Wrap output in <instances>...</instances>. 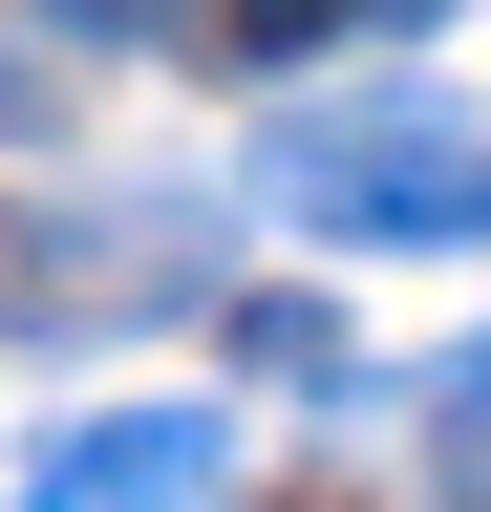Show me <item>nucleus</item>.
Masks as SVG:
<instances>
[{"mask_svg": "<svg viewBox=\"0 0 491 512\" xmlns=\"http://www.w3.org/2000/svg\"><path fill=\"white\" fill-rule=\"evenodd\" d=\"M257 192L299 235H363V256H427V235H491V128L427 107V86H363V107H278L257 128Z\"/></svg>", "mask_w": 491, "mask_h": 512, "instance_id": "obj_1", "label": "nucleus"}, {"mask_svg": "<svg viewBox=\"0 0 491 512\" xmlns=\"http://www.w3.org/2000/svg\"><path fill=\"white\" fill-rule=\"evenodd\" d=\"M107 299H193V214H86V235H0V342H86Z\"/></svg>", "mask_w": 491, "mask_h": 512, "instance_id": "obj_2", "label": "nucleus"}, {"mask_svg": "<svg viewBox=\"0 0 491 512\" xmlns=\"http://www.w3.org/2000/svg\"><path fill=\"white\" fill-rule=\"evenodd\" d=\"M235 491V427L214 406H107V427H65L22 470V512H214Z\"/></svg>", "mask_w": 491, "mask_h": 512, "instance_id": "obj_3", "label": "nucleus"}, {"mask_svg": "<svg viewBox=\"0 0 491 512\" xmlns=\"http://www.w3.org/2000/svg\"><path fill=\"white\" fill-rule=\"evenodd\" d=\"M406 22H449V0H214L235 64H321V43H406Z\"/></svg>", "mask_w": 491, "mask_h": 512, "instance_id": "obj_4", "label": "nucleus"}, {"mask_svg": "<svg viewBox=\"0 0 491 512\" xmlns=\"http://www.w3.org/2000/svg\"><path fill=\"white\" fill-rule=\"evenodd\" d=\"M427 491H470V512H491V342L427 384Z\"/></svg>", "mask_w": 491, "mask_h": 512, "instance_id": "obj_5", "label": "nucleus"}, {"mask_svg": "<svg viewBox=\"0 0 491 512\" xmlns=\"http://www.w3.org/2000/svg\"><path fill=\"white\" fill-rule=\"evenodd\" d=\"M235 363H257V384H342V320L321 299H235Z\"/></svg>", "mask_w": 491, "mask_h": 512, "instance_id": "obj_6", "label": "nucleus"}, {"mask_svg": "<svg viewBox=\"0 0 491 512\" xmlns=\"http://www.w3.org/2000/svg\"><path fill=\"white\" fill-rule=\"evenodd\" d=\"M43 43H214V0H43Z\"/></svg>", "mask_w": 491, "mask_h": 512, "instance_id": "obj_7", "label": "nucleus"}]
</instances>
